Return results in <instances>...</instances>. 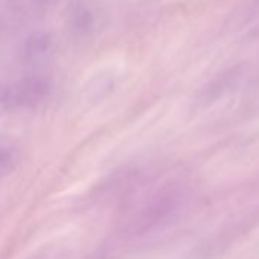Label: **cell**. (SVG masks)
<instances>
[{"label":"cell","mask_w":259,"mask_h":259,"mask_svg":"<svg viewBox=\"0 0 259 259\" xmlns=\"http://www.w3.org/2000/svg\"><path fill=\"white\" fill-rule=\"evenodd\" d=\"M101 10L93 0H73L67 10V29L79 40L90 38L101 26Z\"/></svg>","instance_id":"1"},{"label":"cell","mask_w":259,"mask_h":259,"mask_svg":"<svg viewBox=\"0 0 259 259\" xmlns=\"http://www.w3.org/2000/svg\"><path fill=\"white\" fill-rule=\"evenodd\" d=\"M49 81L41 76H28L19 81L16 85L8 87L7 92V105H22L32 107L41 102L49 93Z\"/></svg>","instance_id":"2"},{"label":"cell","mask_w":259,"mask_h":259,"mask_svg":"<svg viewBox=\"0 0 259 259\" xmlns=\"http://www.w3.org/2000/svg\"><path fill=\"white\" fill-rule=\"evenodd\" d=\"M54 49L52 37L48 32L38 31L26 38L22 48V55L28 63H41L51 57Z\"/></svg>","instance_id":"3"},{"label":"cell","mask_w":259,"mask_h":259,"mask_svg":"<svg viewBox=\"0 0 259 259\" xmlns=\"http://www.w3.org/2000/svg\"><path fill=\"white\" fill-rule=\"evenodd\" d=\"M26 22V8L19 0H4L0 2V28L17 29Z\"/></svg>","instance_id":"4"},{"label":"cell","mask_w":259,"mask_h":259,"mask_svg":"<svg viewBox=\"0 0 259 259\" xmlns=\"http://www.w3.org/2000/svg\"><path fill=\"white\" fill-rule=\"evenodd\" d=\"M20 162V147L5 135H0V174H10Z\"/></svg>","instance_id":"5"},{"label":"cell","mask_w":259,"mask_h":259,"mask_svg":"<svg viewBox=\"0 0 259 259\" xmlns=\"http://www.w3.org/2000/svg\"><path fill=\"white\" fill-rule=\"evenodd\" d=\"M61 0H32L34 7L37 8H41V10H48V8H54L57 7Z\"/></svg>","instance_id":"6"},{"label":"cell","mask_w":259,"mask_h":259,"mask_svg":"<svg viewBox=\"0 0 259 259\" xmlns=\"http://www.w3.org/2000/svg\"><path fill=\"white\" fill-rule=\"evenodd\" d=\"M7 92H8V87L0 85V102H2V104L7 102Z\"/></svg>","instance_id":"7"}]
</instances>
